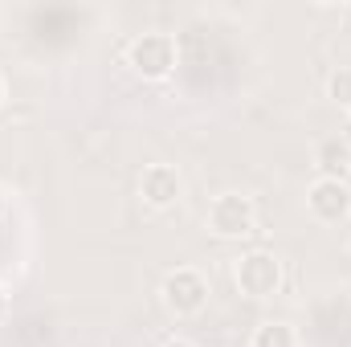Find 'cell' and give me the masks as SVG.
I'll return each instance as SVG.
<instances>
[{
	"label": "cell",
	"instance_id": "52a82bcc",
	"mask_svg": "<svg viewBox=\"0 0 351 347\" xmlns=\"http://www.w3.org/2000/svg\"><path fill=\"white\" fill-rule=\"evenodd\" d=\"M315 168H319V180H343L348 184L351 176V143L343 135H331L315 147Z\"/></svg>",
	"mask_w": 351,
	"mask_h": 347
},
{
	"label": "cell",
	"instance_id": "6da1fadb",
	"mask_svg": "<svg viewBox=\"0 0 351 347\" xmlns=\"http://www.w3.org/2000/svg\"><path fill=\"white\" fill-rule=\"evenodd\" d=\"M233 282L245 298H274L286 286V265L269 250H250L233 261Z\"/></svg>",
	"mask_w": 351,
	"mask_h": 347
},
{
	"label": "cell",
	"instance_id": "8992f818",
	"mask_svg": "<svg viewBox=\"0 0 351 347\" xmlns=\"http://www.w3.org/2000/svg\"><path fill=\"white\" fill-rule=\"evenodd\" d=\"M139 196L152 208H172L176 200L184 196V176L176 172L172 164H147L139 172Z\"/></svg>",
	"mask_w": 351,
	"mask_h": 347
},
{
	"label": "cell",
	"instance_id": "9c48e42d",
	"mask_svg": "<svg viewBox=\"0 0 351 347\" xmlns=\"http://www.w3.org/2000/svg\"><path fill=\"white\" fill-rule=\"evenodd\" d=\"M327 98H331L335 106L351 110V66H339V70H331V78H327Z\"/></svg>",
	"mask_w": 351,
	"mask_h": 347
},
{
	"label": "cell",
	"instance_id": "5b68a950",
	"mask_svg": "<svg viewBox=\"0 0 351 347\" xmlns=\"http://www.w3.org/2000/svg\"><path fill=\"white\" fill-rule=\"evenodd\" d=\"M306 213L319 225H339L351 217V188L343 180H315L306 188Z\"/></svg>",
	"mask_w": 351,
	"mask_h": 347
},
{
	"label": "cell",
	"instance_id": "3957f363",
	"mask_svg": "<svg viewBox=\"0 0 351 347\" xmlns=\"http://www.w3.org/2000/svg\"><path fill=\"white\" fill-rule=\"evenodd\" d=\"M176 37L172 33H139L131 45H127V66L143 78V82H164L176 70Z\"/></svg>",
	"mask_w": 351,
	"mask_h": 347
},
{
	"label": "cell",
	"instance_id": "7c38bea8",
	"mask_svg": "<svg viewBox=\"0 0 351 347\" xmlns=\"http://www.w3.org/2000/svg\"><path fill=\"white\" fill-rule=\"evenodd\" d=\"M4 94H8V86H4V74H0V106H4Z\"/></svg>",
	"mask_w": 351,
	"mask_h": 347
},
{
	"label": "cell",
	"instance_id": "8fae6325",
	"mask_svg": "<svg viewBox=\"0 0 351 347\" xmlns=\"http://www.w3.org/2000/svg\"><path fill=\"white\" fill-rule=\"evenodd\" d=\"M164 347H196V344H192V339H168Z\"/></svg>",
	"mask_w": 351,
	"mask_h": 347
},
{
	"label": "cell",
	"instance_id": "4fadbf2b",
	"mask_svg": "<svg viewBox=\"0 0 351 347\" xmlns=\"http://www.w3.org/2000/svg\"><path fill=\"white\" fill-rule=\"evenodd\" d=\"M348 254H351V237H348Z\"/></svg>",
	"mask_w": 351,
	"mask_h": 347
},
{
	"label": "cell",
	"instance_id": "ba28073f",
	"mask_svg": "<svg viewBox=\"0 0 351 347\" xmlns=\"http://www.w3.org/2000/svg\"><path fill=\"white\" fill-rule=\"evenodd\" d=\"M250 347H298V331L286 319H265L262 327L254 331Z\"/></svg>",
	"mask_w": 351,
	"mask_h": 347
},
{
	"label": "cell",
	"instance_id": "30bf717a",
	"mask_svg": "<svg viewBox=\"0 0 351 347\" xmlns=\"http://www.w3.org/2000/svg\"><path fill=\"white\" fill-rule=\"evenodd\" d=\"M4 315H8V294H4V286H0V323H4Z\"/></svg>",
	"mask_w": 351,
	"mask_h": 347
},
{
	"label": "cell",
	"instance_id": "277c9868",
	"mask_svg": "<svg viewBox=\"0 0 351 347\" xmlns=\"http://www.w3.org/2000/svg\"><path fill=\"white\" fill-rule=\"evenodd\" d=\"M160 298H164L168 315L192 319V315H200V311L208 307V278H204L200 270H192V265H180V270H172V274L164 278Z\"/></svg>",
	"mask_w": 351,
	"mask_h": 347
},
{
	"label": "cell",
	"instance_id": "7a4b0ae2",
	"mask_svg": "<svg viewBox=\"0 0 351 347\" xmlns=\"http://www.w3.org/2000/svg\"><path fill=\"white\" fill-rule=\"evenodd\" d=\"M204 225H208V233L221 237V241H241V237H250V233L258 229V204H254L250 196H241V192H221V196L208 204Z\"/></svg>",
	"mask_w": 351,
	"mask_h": 347
},
{
	"label": "cell",
	"instance_id": "5bb4252c",
	"mask_svg": "<svg viewBox=\"0 0 351 347\" xmlns=\"http://www.w3.org/2000/svg\"><path fill=\"white\" fill-rule=\"evenodd\" d=\"M0 208H4V200H0Z\"/></svg>",
	"mask_w": 351,
	"mask_h": 347
}]
</instances>
